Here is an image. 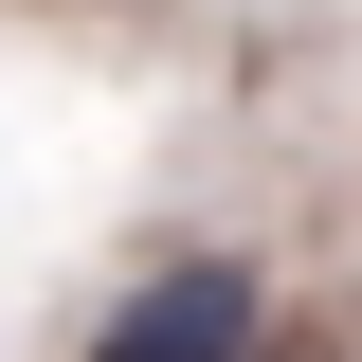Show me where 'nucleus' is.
Here are the masks:
<instances>
[{"instance_id":"obj_1","label":"nucleus","mask_w":362,"mask_h":362,"mask_svg":"<svg viewBox=\"0 0 362 362\" xmlns=\"http://www.w3.org/2000/svg\"><path fill=\"white\" fill-rule=\"evenodd\" d=\"M90 362H272V272L254 254H163L109 290Z\"/></svg>"}]
</instances>
